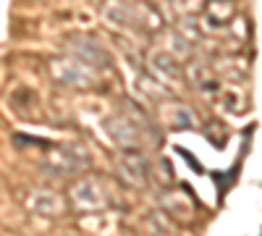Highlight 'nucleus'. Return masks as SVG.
Here are the masks:
<instances>
[{
	"label": "nucleus",
	"mask_w": 262,
	"mask_h": 236,
	"mask_svg": "<svg viewBox=\"0 0 262 236\" xmlns=\"http://www.w3.org/2000/svg\"><path fill=\"white\" fill-rule=\"evenodd\" d=\"M105 132L121 149H134V153H144L149 147L160 144V134L158 128L149 123V118H144V113L139 108L131 105V111H121L105 118Z\"/></svg>",
	"instance_id": "1"
},
{
	"label": "nucleus",
	"mask_w": 262,
	"mask_h": 236,
	"mask_svg": "<svg viewBox=\"0 0 262 236\" xmlns=\"http://www.w3.org/2000/svg\"><path fill=\"white\" fill-rule=\"evenodd\" d=\"M100 13L113 29H131V32L163 29L160 11L147 0H102Z\"/></svg>",
	"instance_id": "2"
},
{
	"label": "nucleus",
	"mask_w": 262,
	"mask_h": 236,
	"mask_svg": "<svg viewBox=\"0 0 262 236\" xmlns=\"http://www.w3.org/2000/svg\"><path fill=\"white\" fill-rule=\"evenodd\" d=\"M66 200H69V207L76 210V212H105L111 210L118 200H116V189L107 179H100V176H79L69 191H66Z\"/></svg>",
	"instance_id": "3"
},
{
	"label": "nucleus",
	"mask_w": 262,
	"mask_h": 236,
	"mask_svg": "<svg viewBox=\"0 0 262 236\" xmlns=\"http://www.w3.org/2000/svg\"><path fill=\"white\" fill-rule=\"evenodd\" d=\"M86 165H90L86 153L79 147H71V144H53V147H48V153L42 155V170L55 176V179L81 176Z\"/></svg>",
	"instance_id": "4"
},
{
	"label": "nucleus",
	"mask_w": 262,
	"mask_h": 236,
	"mask_svg": "<svg viewBox=\"0 0 262 236\" xmlns=\"http://www.w3.org/2000/svg\"><path fill=\"white\" fill-rule=\"evenodd\" d=\"M66 48H69L66 53H69L71 58L81 60L84 66H90L95 71L113 66V58H111V53H107V48L92 34H71V37H66Z\"/></svg>",
	"instance_id": "5"
},
{
	"label": "nucleus",
	"mask_w": 262,
	"mask_h": 236,
	"mask_svg": "<svg viewBox=\"0 0 262 236\" xmlns=\"http://www.w3.org/2000/svg\"><path fill=\"white\" fill-rule=\"evenodd\" d=\"M50 74L63 87H76V90H90L97 84V71L84 66L81 60L66 55V58H53L50 60Z\"/></svg>",
	"instance_id": "6"
},
{
	"label": "nucleus",
	"mask_w": 262,
	"mask_h": 236,
	"mask_svg": "<svg viewBox=\"0 0 262 236\" xmlns=\"http://www.w3.org/2000/svg\"><path fill=\"white\" fill-rule=\"evenodd\" d=\"M24 205L34 212V216H42V218H58L69 210L66 195L53 191V189H39V186H32L24 195Z\"/></svg>",
	"instance_id": "7"
},
{
	"label": "nucleus",
	"mask_w": 262,
	"mask_h": 236,
	"mask_svg": "<svg viewBox=\"0 0 262 236\" xmlns=\"http://www.w3.org/2000/svg\"><path fill=\"white\" fill-rule=\"evenodd\" d=\"M118 176L134 189H142L152 179V165L144 153H134V149H123V155L118 158Z\"/></svg>",
	"instance_id": "8"
},
{
	"label": "nucleus",
	"mask_w": 262,
	"mask_h": 236,
	"mask_svg": "<svg viewBox=\"0 0 262 236\" xmlns=\"http://www.w3.org/2000/svg\"><path fill=\"white\" fill-rule=\"evenodd\" d=\"M186 74H189V81L194 84L202 95H221V76L217 71L205 60H194L186 66Z\"/></svg>",
	"instance_id": "9"
},
{
	"label": "nucleus",
	"mask_w": 262,
	"mask_h": 236,
	"mask_svg": "<svg viewBox=\"0 0 262 236\" xmlns=\"http://www.w3.org/2000/svg\"><path fill=\"white\" fill-rule=\"evenodd\" d=\"M149 66H152V71H158L163 79H179V74H181V63L170 53H165L163 48H155L149 53Z\"/></svg>",
	"instance_id": "10"
},
{
	"label": "nucleus",
	"mask_w": 262,
	"mask_h": 236,
	"mask_svg": "<svg viewBox=\"0 0 262 236\" xmlns=\"http://www.w3.org/2000/svg\"><path fill=\"white\" fill-rule=\"evenodd\" d=\"M163 111H165L163 116H165V121H168L170 128H189V126H194V111L189 108V105L179 102V100L165 102Z\"/></svg>",
	"instance_id": "11"
},
{
	"label": "nucleus",
	"mask_w": 262,
	"mask_h": 236,
	"mask_svg": "<svg viewBox=\"0 0 262 236\" xmlns=\"http://www.w3.org/2000/svg\"><path fill=\"white\" fill-rule=\"evenodd\" d=\"M170 6L184 18H194V16L202 13V8L207 6V0H170Z\"/></svg>",
	"instance_id": "12"
},
{
	"label": "nucleus",
	"mask_w": 262,
	"mask_h": 236,
	"mask_svg": "<svg viewBox=\"0 0 262 236\" xmlns=\"http://www.w3.org/2000/svg\"><path fill=\"white\" fill-rule=\"evenodd\" d=\"M123 236H131V233H123Z\"/></svg>",
	"instance_id": "13"
}]
</instances>
